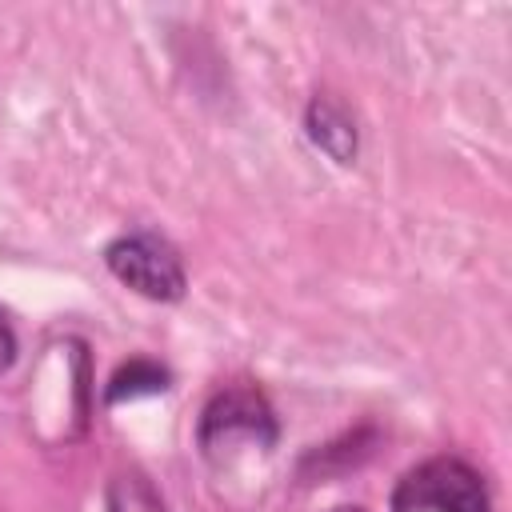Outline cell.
Masks as SVG:
<instances>
[{"instance_id": "1", "label": "cell", "mask_w": 512, "mask_h": 512, "mask_svg": "<svg viewBox=\"0 0 512 512\" xmlns=\"http://www.w3.org/2000/svg\"><path fill=\"white\" fill-rule=\"evenodd\" d=\"M392 512H488V492L464 460L436 456L400 476Z\"/></svg>"}, {"instance_id": "2", "label": "cell", "mask_w": 512, "mask_h": 512, "mask_svg": "<svg viewBox=\"0 0 512 512\" xmlns=\"http://www.w3.org/2000/svg\"><path fill=\"white\" fill-rule=\"evenodd\" d=\"M104 264L120 284H128L132 292H140L148 300H180L184 296L180 256L148 232H132V236L112 240L104 252Z\"/></svg>"}, {"instance_id": "3", "label": "cell", "mask_w": 512, "mask_h": 512, "mask_svg": "<svg viewBox=\"0 0 512 512\" xmlns=\"http://www.w3.org/2000/svg\"><path fill=\"white\" fill-rule=\"evenodd\" d=\"M232 440H256L264 448L276 440L272 408L252 388H228V392H220L204 408V416H200V448L208 456H216V448H228Z\"/></svg>"}, {"instance_id": "4", "label": "cell", "mask_w": 512, "mask_h": 512, "mask_svg": "<svg viewBox=\"0 0 512 512\" xmlns=\"http://www.w3.org/2000/svg\"><path fill=\"white\" fill-rule=\"evenodd\" d=\"M308 136L320 152H328L336 164H352L356 160V124L348 116V108L332 96H316L308 104Z\"/></svg>"}, {"instance_id": "5", "label": "cell", "mask_w": 512, "mask_h": 512, "mask_svg": "<svg viewBox=\"0 0 512 512\" xmlns=\"http://www.w3.org/2000/svg\"><path fill=\"white\" fill-rule=\"evenodd\" d=\"M168 388V368L156 364V360H128L116 368V376L108 380V404H120V400H136V396H156Z\"/></svg>"}, {"instance_id": "6", "label": "cell", "mask_w": 512, "mask_h": 512, "mask_svg": "<svg viewBox=\"0 0 512 512\" xmlns=\"http://www.w3.org/2000/svg\"><path fill=\"white\" fill-rule=\"evenodd\" d=\"M112 512H164V504L140 476H120L112 484Z\"/></svg>"}, {"instance_id": "7", "label": "cell", "mask_w": 512, "mask_h": 512, "mask_svg": "<svg viewBox=\"0 0 512 512\" xmlns=\"http://www.w3.org/2000/svg\"><path fill=\"white\" fill-rule=\"evenodd\" d=\"M16 360V336H12V328H8V320L0 316V372L8 368Z\"/></svg>"}, {"instance_id": "8", "label": "cell", "mask_w": 512, "mask_h": 512, "mask_svg": "<svg viewBox=\"0 0 512 512\" xmlns=\"http://www.w3.org/2000/svg\"><path fill=\"white\" fill-rule=\"evenodd\" d=\"M332 512H364V508H356V504H340V508H332Z\"/></svg>"}]
</instances>
